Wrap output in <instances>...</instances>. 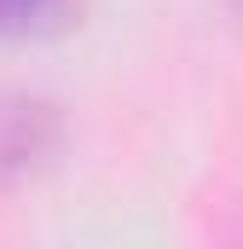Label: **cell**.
I'll return each mask as SVG.
<instances>
[{"instance_id": "cell-1", "label": "cell", "mask_w": 243, "mask_h": 249, "mask_svg": "<svg viewBox=\"0 0 243 249\" xmlns=\"http://www.w3.org/2000/svg\"><path fill=\"white\" fill-rule=\"evenodd\" d=\"M58 145V116L52 105L29 93H0V191L29 180Z\"/></svg>"}, {"instance_id": "cell-2", "label": "cell", "mask_w": 243, "mask_h": 249, "mask_svg": "<svg viewBox=\"0 0 243 249\" xmlns=\"http://www.w3.org/2000/svg\"><path fill=\"white\" fill-rule=\"evenodd\" d=\"M69 0H0V41H29L58 29Z\"/></svg>"}, {"instance_id": "cell-3", "label": "cell", "mask_w": 243, "mask_h": 249, "mask_svg": "<svg viewBox=\"0 0 243 249\" xmlns=\"http://www.w3.org/2000/svg\"><path fill=\"white\" fill-rule=\"evenodd\" d=\"M232 6H238V12H243V0H232Z\"/></svg>"}]
</instances>
